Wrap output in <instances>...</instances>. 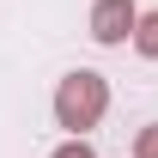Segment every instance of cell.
Here are the masks:
<instances>
[{
    "label": "cell",
    "instance_id": "1",
    "mask_svg": "<svg viewBox=\"0 0 158 158\" xmlns=\"http://www.w3.org/2000/svg\"><path fill=\"white\" fill-rule=\"evenodd\" d=\"M103 110H110V85H103V73L79 67V73L61 79V91H55V122H61V128L85 134V128L103 122Z\"/></svg>",
    "mask_w": 158,
    "mask_h": 158
},
{
    "label": "cell",
    "instance_id": "2",
    "mask_svg": "<svg viewBox=\"0 0 158 158\" xmlns=\"http://www.w3.org/2000/svg\"><path fill=\"white\" fill-rule=\"evenodd\" d=\"M134 24H140L134 0H98V6H91V37L98 43H128Z\"/></svg>",
    "mask_w": 158,
    "mask_h": 158
},
{
    "label": "cell",
    "instance_id": "3",
    "mask_svg": "<svg viewBox=\"0 0 158 158\" xmlns=\"http://www.w3.org/2000/svg\"><path fill=\"white\" fill-rule=\"evenodd\" d=\"M134 49L140 55H158V12H146V19L134 24Z\"/></svg>",
    "mask_w": 158,
    "mask_h": 158
},
{
    "label": "cell",
    "instance_id": "4",
    "mask_svg": "<svg viewBox=\"0 0 158 158\" xmlns=\"http://www.w3.org/2000/svg\"><path fill=\"white\" fill-rule=\"evenodd\" d=\"M134 158H158V122L140 134V146H134Z\"/></svg>",
    "mask_w": 158,
    "mask_h": 158
},
{
    "label": "cell",
    "instance_id": "5",
    "mask_svg": "<svg viewBox=\"0 0 158 158\" xmlns=\"http://www.w3.org/2000/svg\"><path fill=\"white\" fill-rule=\"evenodd\" d=\"M55 158H91V146H85V140H67V146H61Z\"/></svg>",
    "mask_w": 158,
    "mask_h": 158
}]
</instances>
